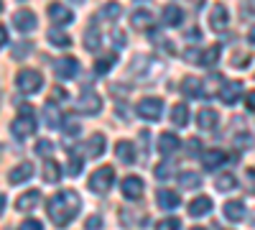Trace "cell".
I'll use <instances>...</instances> for the list:
<instances>
[{"label": "cell", "instance_id": "46", "mask_svg": "<svg viewBox=\"0 0 255 230\" xmlns=\"http://www.w3.org/2000/svg\"><path fill=\"white\" fill-rule=\"evenodd\" d=\"M255 13V0H245L243 3V15H253Z\"/></svg>", "mask_w": 255, "mask_h": 230}, {"label": "cell", "instance_id": "51", "mask_svg": "<svg viewBox=\"0 0 255 230\" xmlns=\"http://www.w3.org/2000/svg\"><path fill=\"white\" fill-rule=\"evenodd\" d=\"M250 41H253V44H255V26L250 28Z\"/></svg>", "mask_w": 255, "mask_h": 230}, {"label": "cell", "instance_id": "33", "mask_svg": "<svg viewBox=\"0 0 255 230\" xmlns=\"http://www.w3.org/2000/svg\"><path fill=\"white\" fill-rule=\"evenodd\" d=\"M179 184L184 187V190H197V187L202 184V179L197 174H191V172H184V174H179Z\"/></svg>", "mask_w": 255, "mask_h": 230}, {"label": "cell", "instance_id": "23", "mask_svg": "<svg viewBox=\"0 0 255 230\" xmlns=\"http://www.w3.org/2000/svg\"><path fill=\"white\" fill-rule=\"evenodd\" d=\"M212 210V200L209 197H194L189 205V215H194V218H202Z\"/></svg>", "mask_w": 255, "mask_h": 230}, {"label": "cell", "instance_id": "36", "mask_svg": "<svg viewBox=\"0 0 255 230\" xmlns=\"http://www.w3.org/2000/svg\"><path fill=\"white\" fill-rule=\"evenodd\" d=\"M217 59H220V46H212V49L204 51L202 64H204V67H212V64H217Z\"/></svg>", "mask_w": 255, "mask_h": 230}, {"label": "cell", "instance_id": "27", "mask_svg": "<svg viewBox=\"0 0 255 230\" xmlns=\"http://www.w3.org/2000/svg\"><path fill=\"white\" fill-rule=\"evenodd\" d=\"M115 154L120 156V161H123V164L135 161V149H133V143H130V141H120V143L115 146Z\"/></svg>", "mask_w": 255, "mask_h": 230}, {"label": "cell", "instance_id": "6", "mask_svg": "<svg viewBox=\"0 0 255 230\" xmlns=\"http://www.w3.org/2000/svg\"><path fill=\"white\" fill-rule=\"evenodd\" d=\"M54 72L59 79H74L77 72H79V61L74 56H61L54 61Z\"/></svg>", "mask_w": 255, "mask_h": 230}, {"label": "cell", "instance_id": "42", "mask_svg": "<svg viewBox=\"0 0 255 230\" xmlns=\"http://www.w3.org/2000/svg\"><path fill=\"white\" fill-rule=\"evenodd\" d=\"M248 61H250V56L243 51V56H232V67H245Z\"/></svg>", "mask_w": 255, "mask_h": 230}, {"label": "cell", "instance_id": "50", "mask_svg": "<svg viewBox=\"0 0 255 230\" xmlns=\"http://www.w3.org/2000/svg\"><path fill=\"white\" fill-rule=\"evenodd\" d=\"M115 41H118V46H123V44H125V36H123V31H115Z\"/></svg>", "mask_w": 255, "mask_h": 230}, {"label": "cell", "instance_id": "31", "mask_svg": "<svg viewBox=\"0 0 255 230\" xmlns=\"http://www.w3.org/2000/svg\"><path fill=\"white\" fill-rule=\"evenodd\" d=\"M44 179H46L49 184H56V182L61 179V172H59V164H56L54 159H46V161H44Z\"/></svg>", "mask_w": 255, "mask_h": 230}, {"label": "cell", "instance_id": "49", "mask_svg": "<svg viewBox=\"0 0 255 230\" xmlns=\"http://www.w3.org/2000/svg\"><path fill=\"white\" fill-rule=\"evenodd\" d=\"M0 41H3V46H8V28L5 26L0 28Z\"/></svg>", "mask_w": 255, "mask_h": 230}, {"label": "cell", "instance_id": "26", "mask_svg": "<svg viewBox=\"0 0 255 230\" xmlns=\"http://www.w3.org/2000/svg\"><path fill=\"white\" fill-rule=\"evenodd\" d=\"M158 205L163 207V210H176V207L181 205L179 195H174L171 190H161L158 192Z\"/></svg>", "mask_w": 255, "mask_h": 230}, {"label": "cell", "instance_id": "32", "mask_svg": "<svg viewBox=\"0 0 255 230\" xmlns=\"http://www.w3.org/2000/svg\"><path fill=\"white\" fill-rule=\"evenodd\" d=\"M120 3H105L102 5V10H100V18H105V20H115V18H120Z\"/></svg>", "mask_w": 255, "mask_h": 230}, {"label": "cell", "instance_id": "25", "mask_svg": "<svg viewBox=\"0 0 255 230\" xmlns=\"http://www.w3.org/2000/svg\"><path fill=\"white\" fill-rule=\"evenodd\" d=\"M115 64H118V54H115V51H110L108 56H100V59L95 61V74H108Z\"/></svg>", "mask_w": 255, "mask_h": 230}, {"label": "cell", "instance_id": "15", "mask_svg": "<svg viewBox=\"0 0 255 230\" xmlns=\"http://www.w3.org/2000/svg\"><path fill=\"white\" fill-rule=\"evenodd\" d=\"M156 146H158V154H161V156H171V154L179 149V136H174V133L166 131V133L158 136V143H156Z\"/></svg>", "mask_w": 255, "mask_h": 230}, {"label": "cell", "instance_id": "52", "mask_svg": "<svg viewBox=\"0 0 255 230\" xmlns=\"http://www.w3.org/2000/svg\"><path fill=\"white\" fill-rule=\"evenodd\" d=\"M72 3H84V0H72Z\"/></svg>", "mask_w": 255, "mask_h": 230}, {"label": "cell", "instance_id": "17", "mask_svg": "<svg viewBox=\"0 0 255 230\" xmlns=\"http://www.w3.org/2000/svg\"><path fill=\"white\" fill-rule=\"evenodd\" d=\"M31 174H33V166H31L28 161H26V164H18L15 169L8 172V182H10V184H23Z\"/></svg>", "mask_w": 255, "mask_h": 230}, {"label": "cell", "instance_id": "14", "mask_svg": "<svg viewBox=\"0 0 255 230\" xmlns=\"http://www.w3.org/2000/svg\"><path fill=\"white\" fill-rule=\"evenodd\" d=\"M181 92H184L189 100H194V97H207V95H204V87H202V79H197V77H184Z\"/></svg>", "mask_w": 255, "mask_h": 230}, {"label": "cell", "instance_id": "40", "mask_svg": "<svg viewBox=\"0 0 255 230\" xmlns=\"http://www.w3.org/2000/svg\"><path fill=\"white\" fill-rule=\"evenodd\" d=\"M153 174L158 179H168V174H171V164H158L156 169H153Z\"/></svg>", "mask_w": 255, "mask_h": 230}, {"label": "cell", "instance_id": "41", "mask_svg": "<svg viewBox=\"0 0 255 230\" xmlns=\"http://www.w3.org/2000/svg\"><path fill=\"white\" fill-rule=\"evenodd\" d=\"M18 230H44V225H41L38 220H33V218H31V220H23V223H20V228H18Z\"/></svg>", "mask_w": 255, "mask_h": 230}, {"label": "cell", "instance_id": "4", "mask_svg": "<svg viewBox=\"0 0 255 230\" xmlns=\"http://www.w3.org/2000/svg\"><path fill=\"white\" fill-rule=\"evenodd\" d=\"M15 85H18V90H20V92L33 95V92H38L41 87H44V77H41L36 69H23V72H18Z\"/></svg>", "mask_w": 255, "mask_h": 230}, {"label": "cell", "instance_id": "44", "mask_svg": "<svg viewBox=\"0 0 255 230\" xmlns=\"http://www.w3.org/2000/svg\"><path fill=\"white\" fill-rule=\"evenodd\" d=\"M51 100H54V102H61V100H67V92H64L61 87H54V90H51Z\"/></svg>", "mask_w": 255, "mask_h": 230}, {"label": "cell", "instance_id": "12", "mask_svg": "<svg viewBox=\"0 0 255 230\" xmlns=\"http://www.w3.org/2000/svg\"><path fill=\"white\" fill-rule=\"evenodd\" d=\"M13 26H15L18 31H23V33H31V31L36 28V15H33L31 10H18V13L13 15Z\"/></svg>", "mask_w": 255, "mask_h": 230}, {"label": "cell", "instance_id": "37", "mask_svg": "<svg viewBox=\"0 0 255 230\" xmlns=\"http://www.w3.org/2000/svg\"><path fill=\"white\" fill-rule=\"evenodd\" d=\"M67 169H69V174H72V177H77V174L82 172V159H79V156H69Z\"/></svg>", "mask_w": 255, "mask_h": 230}, {"label": "cell", "instance_id": "24", "mask_svg": "<svg viewBox=\"0 0 255 230\" xmlns=\"http://www.w3.org/2000/svg\"><path fill=\"white\" fill-rule=\"evenodd\" d=\"M44 115H46V125H49V128H59V125H61V113H59L54 100H49L44 105Z\"/></svg>", "mask_w": 255, "mask_h": 230}, {"label": "cell", "instance_id": "2", "mask_svg": "<svg viewBox=\"0 0 255 230\" xmlns=\"http://www.w3.org/2000/svg\"><path fill=\"white\" fill-rule=\"evenodd\" d=\"M10 133L15 138H28L36 133V115L31 108H20V115L13 118V123H10Z\"/></svg>", "mask_w": 255, "mask_h": 230}, {"label": "cell", "instance_id": "28", "mask_svg": "<svg viewBox=\"0 0 255 230\" xmlns=\"http://www.w3.org/2000/svg\"><path fill=\"white\" fill-rule=\"evenodd\" d=\"M49 44H51V46H59V49H67V46L72 44V36L64 33V31H59V28H51V31H49Z\"/></svg>", "mask_w": 255, "mask_h": 230}, {"label": "cell", "instance_id": "29", "mask_svg": "<svg viewBox=\"0 0 255 230\" xmlns=\"http://www.w3.org/2000/svg\"><path fill=\"white\" fill-rule=\"evenodd\" d=\"M235 187H238L235 174H220V177H215V190L217 192H230V190H235Z\"/></svg>", "mask_w": 255, "mask_h": 230}, {"label": "cell", "instance_id": "13", "mask_svg": "<svg viewBox=\"0 0 255 230\" xmlns=\"http://www.w3.org/2000/svg\"><path fill=\"white\" fill-rule=\"evenodd\" d=\"M227 20H230L227 8L222 3H217L215 8H212V13H209V26L215 28V31H225L227 28Z\"/></svg>", "mask_w": 255, "mask_h": 230}, {"label": "cell", "instance_id": "18", "mask_svg": "<svg viewBox=\"0 0 255 230\" xmlns=\"http://www.w3.org/2000/svg\"><path fill=\"white\" fill-rule=\"evenodd\" d=\"M38 197H41L38 190H31V192H26V195H20V197L15 200V210H20V213L33 210V207L38 205Z\"/></svg>", "mask_w": 255, "mask_h": 230}, {"label": "cell", "instance_id": "43", "mask_svg": "<svg viewBox=\"0 0 255 230\" xmlns=\"http://www.w3.org/2000/svg\"><path fill=\"white\" fill-rule=\"evenodd\" d=\"M245 108H248L250 113H255V90L245 95Z\"/></svg>", "mask_w": 255, "mask_h": 230}, {"label": "cell", "instance_id": "22", "mask_svg": "<svg viewBox=\"0 0 255 230\" xmlns=\"http://www.w3.org/2000/svg\"><path fill=\"white\" fill-rule=\"evenodd\" d=\"M225 218H227L230 223H240V220L245 218V205H243L240 200L227 202V205H225Z\"/></svg>", "mask_w": 255, "mask_h": 230}, {"label": "cell", "instance_id": "19", "mask_svg": "<svg viewBox=\"0 0 255 230\" xmlns=\"http://www.w3.org/2000/svg\"><path fill=\"white\" fill-rule=\"evenodd\" d=\"M225 161H227V154H225V151H220V149H215V151H207V154L202 156L204 169H209V172H215L217 166H222Z\"/></svg>", "mask_w": 255, "mask_h": 230}, {"label": "cell", "instance_id": "5", "mask_svg": "<svg viewBox=\"0 0 255 230\" xmlns=\"http://www.w3.org/2000/svg\"><path fill=\"white\" fill-rule=\"evenodd\" d=\"M135 113L143 118V120H158L161 118V113H163V100L161 97H143L140 102H138V108H135Z\"/></svg>", "mask_w": 255, "mask_h": 230}, {"label": "cell", "instance_id": "9", "mask_svg": "<svg viewBox=\"0 0 255 230\" xmlns=\"http://www.w3.org/2000/svg\"><path fill=\"white\" fill-rule=\"evenodd\" d=\"M120 187H123V197L125 200H140L143 197V190H145L140 177H125Z\"/></svg>", "mask_w": 255, "mask_h": 230}, {"label": "cell", "instance_id": "53", "mask_svg": "<svg viewBox=\"0 0 255 230\" xmlns=\"http://www.w3.org/2000/svg\"><path fill=\"white\" fill-rule=\"evenodd\" d=\"M191 230H202V228H191Z\"/></svg>", "mask_w": 255, "mask_h": 230}, {"label": "cell", "instance_id": "8", "mask_svg": "<svg viewBox=\"0 0 255 230\" xmlns=\"http://www.w3.org/2000/svg\"><path fill=\"white\" fill-rule=\"evenodd\" d=\"M49 20L54 26H67L74 20V13L64 3H49Z\"/></svg>", "mask_w": 255, "mask_h": 230}, {"label": "cell", "instance_id": "21", "mask_svg": "<svg viewBox=\"0 0 255 230\" xmlns=\"http://www.w3.org/2000/svg\"><path fill=\"white\" fill-rule=\"evenodd\" d=\"M84 151H87V156H92V159H100L105 154V136L95 133L87 143H84Z\"/></svg>", "mask_w": 255, "mask_h": 230}, {"label": "cell", "instance_id": "3", "mask_svg": "<svg viewBox=\"0 0 255 230\" xmlns=\"http://www.w3.org/2000/svg\"><path fill=\"white\" fill-rule=\"evenodd\" d=\"M115 182V172H113V166H100V169L90 177V190L95 195H108L110 192V187Z\"/></svg>", "mask_w": 255, "mask_h": 230}, {"label": "cell", "instance_id": "7", "mask_svg": "<svg viewBox=\"0 0 255 230\" xmlns=\"http://www.w3.org/2000/svg\"><path fill=\"white\" fill-rule=\"evenodd\" d=\"M77 110H79L82 115H97V113L102 110V100H100V95H95V92H84V95L77 100Z\"/></svg>", "mask_w": 255, "mask_h": 230}, {"label": "cell", "instance_id": "38", "mask_svg": "<svg viewBox=\"0 0 255 230\" xmlns=\"http://www.w3.org/2000/svg\"><path fill=\"white\" fill-rule=\"evenodd\" d=\"M51 151H54L51 141H38V143H36V154H38V156H49Z\"/></svg>", "mask_w": 255, "mask_h": 230}, {"label": "cell", "instance_id": "20", "mask_svg": "<svg viewBox=\"0 0 255 230\" xmlns=\"http://www.w3.org/2000/svg\"><path fill=\"white\" fill-rule=\"evenodd\" d=\"M217 123H220V118H217V113H215V110L204 108V110H199V113H197V125H199V128H204V131L217 128Z\"/></svg>", "mask_w": 255, "mask_h": 230}, {"label": "cell", "instance_id": "47", "mask_svg": "<svg viewBox=\"0 0 255 230\" xmlns=\"http://www.w3.org/2000/svg\"><path fill=\"white\" fill-rule=\"evenodd\" d=\"M67 133H69V136H72V133H79V123L69 120V123H67Z\"/></svg>", "mask_w": 255, "mask_h": 230}, {"label": "cell", "instance_id": "35", "mask_svg": "<svg viewBox=\"0 0 255 230\" xmlns=\"http://www.w3.org/2000/svg\"><path fill=\"white\" fill-rule=\"evenodd\" d=\"M156 230H181V220L179 218H163L156 225Z\"/></svg>", "mask_w": 255, "mask_h": 230}, {"label": "cell", "instance_id": "45", "mask_svg": "<svg viewBox=\"0 0 255 230\" xmlns=\"http://www.w3.org/2000/svg\"><path fill=\"white\" fill-rule=\"evenodd\" d=\"M102 228V220L97 218V215H92L90 220H87V230H100Z\"/></svg>", "mask_w": 255, "mask_h": 230}, {"label": "cell", "instance_id": "30", "mask_svg": "<svg viewBox=\"0 0 255 230\" xmlns=\"http://www.w3.org/2000/svg\"><path fill=\"white\" fill-rule=\"evenodd\" d=\"M171 123L176 125V128H184V125H189V108H186V105H174V108H171Z\"/></svg>", "mask_w": 255, "mask_h": 230}, {"label": "cell", "instance_id": "34", "mask_svg": "<svg viewBox=\"0 0 255 230\" xmlns=\"http://www.w3.org/2000/svg\"><path fill=\"white\" fill-rule=\"evenodd\" d=\"M84 49H90V51H97L100 49V33L95 28H90L87 36H84Z\"/></svg>", "mask_w": 255, "mask_h": 230}, {"label": "cell", "instance_id": "1", "mask_svg": "<svg viewBox=\"0 0 255 230\" xmlns=\"http://www.w3.org/2000/svg\"><path fill=\"white\" fill-rule=\"evenodd\" d=\"M46 210H49V218H51V223L56 228H67L77 218V213L82 210V200H79L77 192L64 190V192H59V195H54L49 200Z\"/></svg>", "mask_w": 255, "mask_h": 230}, {"label": "cell", "instance_id": "48", "mask_svg": "<svg viewBox=\"0 0 255 230\" xmlns=\"http://www.w3.org/2000/svg\"><path fill=\"white\" fill-rule=\"evenodd\" d=\"M199 36H202V33H199V28H189V33H186V38H189V41H191V38L197 41Z\"/></svg>", "mask_w": 255, "mask_h": 230}, {"label": "cell", "instance_id": "10", "mask_svg": "<svg viewBox=\"0 0 255 230\" xmlns=\"http://www.w3.org/2000/svg\"><path fill=\"white\" fill-rule=\"evenodd\" d=\"M240 92H243V82H225L222 90H220V100L225 102V105H235V102L240 100Z\"/></svg>", "mask_w": 255, "mask_h": 230}, {"label": "cell", "instance_id": "39", "mask_svg": "<svg viewBox=\"0 0 255 230\" xmlns=\"http://www.w3.org/2000/svg\"><path fill=\"white\" fill-rule=\"evenodd\" d=\"M184 59H186V61H197V64H202V59H204V56H202L199 49H186V51H184Z\"/></svg>", "mask_w": 255, "mask_h": 230}, {"label": "cell", "instance_id": "11", "mask_svg": "<svg viewBox=\"0 0 255 230\" xmlns=\"http://www.w3.org/2000/svg\"><path fill=\"white\" fill-rule=\"evenodd\" d=\"M130 26L138 28V31H148L153 26V13L151 10H145V8H138L130 13Z\"/></svg>", "mask_w": 255, "mask_h": 230}, {"label": "cell", "instance_id": "16", "mask_svg": "<svg viewBox=\"0 0 255 230\" xmlns=\"http://www.w3.org/2000/svg\"><path fill=\"white\" fill-rule=\"evenodd\" d=\"M161 20H163V26L174 28V26H181L184 13H181V8H179V5H166V8H163V15H161Z\"/></svg>", "mask_w": 255, "mask_h": 230}]
</instances>
